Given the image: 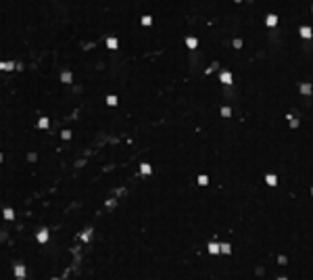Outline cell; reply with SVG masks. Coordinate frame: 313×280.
<instances>
[{
  "instance_id": "cell-1",
  "label": "cell",
  "mask_w": 313,
  "mask_h": 280,
  "mask_svg": "<svg viewBox=\"0 0 313 280\" xmlns=\"http://www.w3.org/2000/svg\"><path fill=\"white\" fill-rule=\"evenodd\" d=\"M276 23H278V17H276V15H269V17H267V25H269V27H274Z\"/></svg>"
},
{
  "instance_id": "cell-4",
  "label": "cell",
  "mask_w": 313,
  "mask_h": 280,
  "mask_svg": "<svg viewBox=\"0 0 313 280\" xmlns=\"http://www.w3.org/2000/svg\"><path fill=\"white\" fill-rule=\"evenodd\" d=\"M186 44H188L190 48H194V46H196V40H194V38H188V40H186Z\"/></svg>"
},
{
  "instance_id": "cell-2",
  "label": "cell",
  "mask_w": 313,
  "mask_h": 280,
  "mask_svg": "<svg viewBox=\"0 0 313 280\" xmlns=\"http://www.w3.org/2000/svg\"><path fill=\"white\" fill-rule=\"evenodd\" d=\"M301 36L303 38H311V29L309 27H301Z\"/></svg>"
},
{
  "instance_id": "cell-3",
  "label": "cell",
  "mask_w": 313,
  "mask_h": 280,
  "mask_svg": "<svg viewBox=\"0 0 313 280\" xmlns=\"http://www.w3.org/2000/svg\"><path fill=\"white\" fill-rule=\"evenodd\" d=\"M106 44H109L111 48H117V40H115V38H109V40H106Z\"/></svg>"
},
{
  "instance_id": "cell-5",
  "label": "cell",
  "mask_w": 313,
  "mask_h": 280,
  "mask_svg": "<svg viewBox=\"0 0 313 280\" xmlns=\"http://www.w3.org/2000/svg\"><path fill=\"white\" fill-rule=\"evenodd\" d=\"M151 23H152V19L148 17V15H146V17H142V25H151Z\"/></svg>"
}]
</instances>
